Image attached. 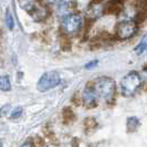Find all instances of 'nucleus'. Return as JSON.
<instances>
[{"label":"nucleus","instance_id":"obj_3","mask_svg":"<svg viewBox=\"0 0 147 147\" xmlns=\"http://www.w3.org/2000/svg\"><path fill=\"white\" fill-rule=\"evenodd\" d=\"M84 27V17L80 12H72L65 16L61 21V31L66 37L80 34Z\"/></svg>","mask_w":147,"mask_h":147},{"label":"nucleus","instance_id":"obj_14","mask_svg":"<svg viewBox=\"0 0 147 147\" xmlns=\"http://www.w3.org/2000/svg\"><path fill=\"white\" fill-rule=\"evenodd\" d=\"M98 63H100V61H98V60H91V61L86 62V63L83 65V67H84L85 70H88V71H91V70L95 69L96 66L98 65Z\"/></svg>","mask_w":147,"mask_h":147},{"label":"nucleus","instance_id":"obj_8","mask_svg":"<svg viewBox=\"0 0 147 147\" xmlns=\"http://www.w3.org/2000/svg\"><path fill=\"white\" fill-rule=\"evenodd\" d=\"M105 9L104 6L101 2H94L92 5H90L88 8V11H86V18H91V19H96L98 18L103 13V10Z\"/></svg>","mask_w":147,"mask_h":147},{"label":"nucleus","instance_id":"obj_6","mask_svg":"<svg viewBox=\"0 0 147 147\" xmlns=\"http://www.w3.org/2000/svg\"><path fill=\"white\" fill-rule=\"evenodd\" d=\"M81 102L82 104L88 107V109H92V107H95L97 103H98V97L96 94L95 90L93 88L92 83H88L86 84L81 92Z\"/></svg>","mask_w":147,"mask_h":147},{"label":"nucleus","instance_id":"obj_9","mask_svg":"<svg viewBox=\"0 0 147 147\" xmlns=\"http://www.w3.org/2000/svg\"><path fill=\"white\" fill-rule=\"evenodd\" d=\"M147 51V33H145L143 38L140 39V41L138 42V44L135 47L134 49V53L136 55H142Z\"/></svg>","mask_w":147,"mask_h":147},{"label":"nucleus","instance_id":"obj_10","mask_svg":"<svg viewBox=\"0 0 147 147\" xmlns=\"http://www.w3.org/2000/svg\"><path fill=\"white\" fill-rule=\"evenodd\" d=\"M140 119L135 116H131V117L127 118L126 121V127H127V132L129 133H134L137 131V128L140 127Z\"/></svg>","mask_w":147,"mask_h":147},{"label":"nucleus","instance_id":"obj_1","mask_svg":"<svg viewBox=\"0 0 147 147\" xmlns=\"http://www.w3.org/2000/svg\"><path fill=\"white\" fill-rule=\"evenodd\" d=\"M100 101L105 104H112L116 97V83L110 76H98L92 82Z\"/></svg>","mask_w":147,"mask_h":147},{"label":"nucleus","instance_id":"obj_19","mask_svg":"<svg viewBox=\"0 0 147 147\" xmlns=\"http://www.w3.org/2000/svg\"><path fill=\"white\" fill-rule=\"evenodd\" d=\"M0 147H2V142L0 140Z\"/></svg>","mask_w":147,"mask_h":147},{"label":"nucleus","instance_id":"obj_11","mask_svg":"<svg viewBox=\"0 0 147 147\" xmlns=\"http://www.w3.org/2000/svg\"><path fill=\"white\" fill-rule=\"evenodd\" d=\"M11 90V81L8 75H0V91L8 92Z\"/></svg>","mask_w":147,"mask_h":147},{"label":"nucleus","instance_id":"obj_15","mask_svg":"<svg viewBox=\"0 0 147 147\" xmlns=\"http://www.w3.org/2000/svg\"><path fill=\"white\" fill-rule=\"evenodd\" d=\"M10 110V105L7 104V105H3L2 107H0V116H3V115H6L8 112Z\"/></svg>","mask_w":147,"mask_h":147},{"label":"nucleus","instance_id":"obj_12","mask_svg":"<svg viewBox=\"0 0 147 147\" xmlns=\"http://www.w3.org/2000/svg\"><path fill=\"white\" fill-rule=\"evenodd\" d=\"M5 21H6V26L9 30H12L15 28V19H13V16L11 13V11L8 9L6 11V15H5Z\"/></svg>","mask_w":147,"mask_h":147},{"label":"nucleus","instance_id":"obj_4","mask_svg":"<svg viewBox=\"0 0 147 147\" xmlns=\"http://www.w3.org/2000/svg\"><path fill=\"white\" fill-rule=\"evenodd\" d=\"M140 29L138 22L132 18H125L115 27V37L119 40H128L133 38Z\"/></svg>","mask_w":147,"mask_h":147},{"label":"nucleus","instance_id":"obj_7","mask_svg":"<svg viewBox=\"0 0 147 147\" xmlns=\"http://www.w3.org/2000/svg\"><path fill=\"white\" fill-rule=\"evenodd\" d=\"M75 7H76L75 0H58L53 5V11L58 18L63 19L65 16L74 12Z\"/></svg>","mask_w":147,"mask_h":147},{"label":"nucleus","instance_id":"obj_13","mask_svg":"<svg viewBox=\"0 0 147 147\" xmlns=\"http://www.w3.org/2000/svg\"><path fill=\"white\" fill-rule=\"evenodd\" d=\"M22 114H23V109H22L21 106H17L16 109H13V110L11 111L10 117L12 118V119H16V118L21 117Z\"/></svg>","mask_w":147,"mask_h":147},{"label":"nucleus","instance_id":"obj_17","mask_svg":"<svg viewBox=\"0 0 147 147\" xmlns=\"http://www.w3.org/2000/svg\"><path fill=\"white\" fill-rule=\"evenodd\" d=\"M58 0H41V3H43L47 7H53V5L57 2Z\"/></svg>","mask_w":147,"mask_h":147},{"label":"nucleus","instance_id":"obj_5","mask_svg":"<svg viewBox=\"0 0 147 147\" xmlns=\"http://www.w3.org/2000/svg\"><path fill=\"white\" fill-rule=\"evenodd\" d=\"M61 83H62V78L60 73L55 70H51L40 76L37 83V88L39 92L44 93V92H48L50 90H53L54 88L59 86Z\"/></svg>","mask_w":147,"mask_h":147},{"label":"nucleus","instance_id":"obj_18","mask_svg":"<svg viewBox=\"0 0 147 147\" xmlns=\"http://www.w3.org/2000/svg\"><path fill=\"white\" fill-rule=\"evenodd\" d=\"M20 147H33V144H32V142L27 140V142H24Z\"/></svg>","mask_w":147,"mask_h":147},{"label":"nucleus","instance_id":"obj_16","mask_svg":"<svg viewBox=\"0 0 147 147\" xmlns=\"http://www.w3.org/2000/svg\"><path fill=\"white\" fill-rule=\"evenodd\" d=\"M140 76H142V79H143V84H144V83L147 84V66L144 67L143 71L140 72Z\"/></svg>","mask_w":147,"mask_h":147},{"label":"nucleus","instance_id":"obj_2","mask_svg":"<svg viewBox=\"0 0 147 147\" xmlns=\"http://www.w3.org/2000/svg\"><path fill=\"white\" fill-rule=\"evenodd\" d=\"M143 85V79L140 73L133 70L126 73L119 81V91L124 97H132L140 90Z\"/></svg>","mask_w":147,"mask_h":147}]
</instances>
